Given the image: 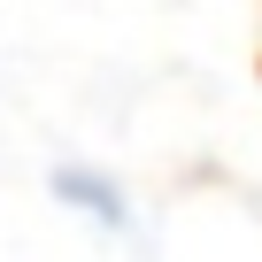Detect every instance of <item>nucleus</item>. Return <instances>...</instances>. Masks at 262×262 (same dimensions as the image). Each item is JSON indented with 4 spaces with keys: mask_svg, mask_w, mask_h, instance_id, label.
<instances>
[{
    "mask_svg": "<svg viewBox=\"0 0 262 262\" xmlns=\"http://www.w3.org/2000/svg\"><path fill=\"white\" fill-rule=\"evenodd\" d=\"M47 185H54V201H62L70 216H85V224H100V231H116V239L131 231V201H123V185H116L108 170H85V162H62V170H54Z\"/></svg>",
    "mask_w": 262,
    "mask_h": 262,
    "instance_id": "f257e3e1",
    "label": "nucleus"
}]
</instances>
